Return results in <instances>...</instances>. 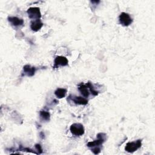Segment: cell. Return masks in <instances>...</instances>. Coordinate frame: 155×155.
Listing matches in <instances>:
<instances>
[{
  "instance_id": "8",
  "label": "cell",
  "mask_w": 155,
  "mask_h": 155,
  "mask_svg": "<svg viewBox=\"0 0 155 155\" xmlns=\"http://www.w3.org/2000/svg\"><path fill=\"white\" fill-rule=\"evenodd\" d=\"M42 26H43V23L39 19H35L31 21V25H30L31 29L34 31H38L42 28Z\"/></svg>"
},
{
  "instance_id": "3",
  "label": "cell",
  "mask_w": 155,
  "mask_h": 155,
  "mask_svg": "<svg viewBox=\"0 0 155 155\" xmlns=\"http://www.w3.org/2000/svg\"><path fill=\"white\" fill-rule=\"evenodd\" d=\"M97 139L92 141V142H89L87 143V146L88 147H97L102 145L105 140V134L104 133H99L97 136Z\"/></svg>"
},
{
  "instance_id": "1",
  "label": "cell",
  "mask_w": 155,
  "mask_h": 155,
  "mask_svg": "<svg viewBox=\"0 0 155 155\" xmlns=\"http://www.w3.org/2000/svg\"><path fill=\"white\" fill-rule=\"evenodd\" d=\"M71 133L75 136H82L84 134V128L81 124H73L70 128Z\"/></svg>"
},
{
  "instance_id": "6",
  "label": "cell",
  "mask_w": 155,
  "mask_h": 155,
  "mask_svg": "<svg viewBox=\"0 0 155 155\" xmlns=\"http://www.w3.org/2000/svg\"><path fill=\"white\" fill-rule=\"evenodd\" d=\"M68 63V61L65 57L62 56H56L54 61V68H57L59 66H66Z\"/></svg>"
},
{
  "instance_id": "14",
  "label": "cell",
  "mask_w": 155,
  "mask_h": 155,
  "mask_svg": "<svg viewBox=\"0 0 155 155\" xmlns=\"http://www.w3.org/2000/svg\"><path fill=\"white\" fill-rule=\"evenodd\" d=\"M35 147L38 150V153H42V148H41V145L39 144H36L35 145Z\"/></svg>"
},
{
  "instance_id": "7",
  "label": "cell",
  "mask_w": 155,
  "mask_h": 155,
  "mask_svg": "<svg viewBox=\"0 0 155 155\" xmlns=\"http://www.w3.org/2000/svg\"><path fill=\"white\" fill-rule=\"evenodd\" d=\"M23 71L24 76H32L35 74L36 71V68L34 67H31L30 65H25L23 67Z\"/></svg>"
},
{
  "instance_id": "12",
  "label": "cell",
  "mask_w": 155,
  "mask_h": 155,
  "mask_svg": "<svg viewBox=\"0 0 155 155\" xmlns=\"http://www.w3.org/2000/svg\"><path fill=\"white\" fill-rule=\"evenodd\" d=\"M67 93V90L65 88H59L54 91V94L57 97L61 99L65 96Z\"/></svg>"
},
{
  "instance_id": "4",
  "label": "cell",
  "mask_w": 155,
  "mask_h": 155,
  "mask_svg": "<svg viewBox=\"0 0 155 155\" xmlns=\"http://www.w3.org/2000/svg\"><path fill=\"white\" fill-rule=\"evenodd\" d=\"M119 21L120 24H122L123 26L126 27L130 25L132 23L133 19L129 14L122 12L119 16Z\"/></svg>"
},
{
  "instance_id": "10",
  "label": "cell",
  "mask_w": 155,
  "mask_h": 155,
  "mask_svg": "<svg viewBox=\"0 0 155 155\" xmlns=\"http://www.w3.org/2000/svg\"><path fill=\"white\" fill-rule=\"evenodd\" d=\"M71 100L73 101L74 104L78 105H86L88 103L87 99L81 96H73L71 97Z\"/></svg>"
},
{
  "instance_id": "13",
  "label": "cell",
  "mask_w": 155,
  "mask_h": 155,
  "mask_svg": "<svg viewBox=\"0 0 155 155\" xmlns=\"http://www.w3.org/2000/svg\"><path fill=\"white\" fill-rule=\"evenodd\" d=\"M40 117L44 120H49L50 117V114L49 112L42 110L40 111Z\"/></svg>"
},
{
  "instance_id": "9",
  "label": "cell",
  "mask_w": 155,
  "mask_h": 155,
  "mask_svg": "<svg viewBox=\"0 0 155 155\" xmlns=\"http://www.w3.org/2000/svg\"><path fill=\"white\" fill-rule=\"evenodd\" d=\"M8 21L13 26L22 25L24 24V21L22 19L18 18L15 16H10L8 18Z\"/></svg>"
},
{
  "instance_id": "11",
  "label": "cell",
  "mask_w": 155,
  "mask_h": 155,
  "mask_svg": "<svg viewBox=\"0 0 155 155\" xmlns=\"http://www.w3.org/2000/svg\"><path fill=\"white\" fill-rule=\"evenodd\" d=\"M78 90L81 92V93L85 97H87L89 96L90 94V91L88 90V87H87V85L84 84H81L79 86Z\"/></svg>"
},
{
  "instance_id": "5",
  "label": "cell",
  "mask_w": 155,
  "mask_h": 155,
  "mask_svg": "<svg viewBox=\"0 0 155 155\" xmlns=\"http://www.w3.org/2000/svg\"><path fill=\"white\" fill-rule=\"evenodd\" d=\"M27 12L30 19L35 20L38 19L41 17L40 9L38 7H30L27 10Z\"/></svg>"
},
{
  "instance_id": "2",
  "label": "cell",
  "mask_w": 155,
  "mask_h": 155,
  "mask_svg": "<svg viewBox=\"0 0 155 155\" xmlns=\"http://www.w3.org/2000/svg\"><path fill=\"white\" fill-rule=\"evenodd\" d=\"M142 145V140H137L136 141H133L131 142H128L126 144L125 147V151L128 153H133L139 149Z\"/></svg>"
}]
</instances>
